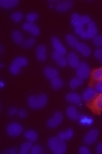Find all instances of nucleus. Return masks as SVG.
Returning a JSON list of instances; mask_svg holds the SVG:
<instances>
[{"label": "nucleus", "instance_id": "obj_1", "mask_svg": "<svg viewBox=\"0 0 102 154\" xmlns=\"http://www.w3.org/2000/svg\"><path fill=\"white\" fill-rule=\"evenodd\" d=\"M47 145L50 151L53 152L54 154H64L67 151V146L65 143V140L61 139L59 136L57 137H55V136L50 137Z\"/></svg>", "mask_w": 102, "mask_h": 154}, {"label": "nucleus", "instance_id": "obj_2", "mask_svg": "<svg viewBox=\"0 0 102 154\" xmlns=\"http://www.w3.org/2000/svg\"><path fill=\"white\" fill-rule=\"evenodd\" d=\"M48 102V97L45 94L39 95H31L28 98V105L32 109H42L46 106Z\"/></svg>", "mask_w": 102, "mask_h": 154}, {"label": "nucleus", "instance_id": "obj_3", "mask_svg": "<svg viewBox=\"0 0 102 154\" xmlns=\"http://www.w3.org/2000/svg\"><path fill=\"white\" fill-rule=\"evenodd\" d=\"M28 63H29V62H28V60L26 59V57H16V59L13 60V62H12L11 65H10V67H9L10 72L14 75H17L19 72H20L21 68L26 67V66L28 65Z\"/></svg>", "mask_w": 102, "mask_h": 154}, {"label": "nucleus", "instance_id": "obj_4", "mask_svg": "<svg viewBox=\"0 0 102 154\" xmlns=\"http://www.w3.org/2000/svg\"><path fill=\"white\" fill-rule=\"evenodd\" d=\"M76 75L77 78L81 80H86L91 75V67L86 62H80L79 66L76 68Z\"/></svg>", "mask_w": 102, "mask_h": 154}, {"label": "nucleus", "instance_id": "obj_5", "mask_svg": "<svg viewBox=\"0 0 102 154\" xmlns=\"http://www.w3.org/2000/svg\"><path fill=\"white\" fill-rule=\"evenodd\" d=\"M97 34H98V28H97V26H96V23L91 20V23L86 26V28L84 30L81 37L84 39H93Z\"/></svg>", "mask_w": 102, "mask_h": 154}, {"label": "nucleus", "instance_id": "obj_6", "mask_svg": "<svg viewBox=\"0 0 102 154\" xmlns=\"http://www.w3.org/2000/svg\"><path fill=\"white\" fill-rule=\"evenodd\" d=\"M64 116L61 112H55L53 114L52 117H50L47 120V125L50 129H54V128H57L62 122H63Z\"/></svg>", "mask_w": 102, "mask_h": 154}, {"label": "nucleus", "instance_id": "obj_7", "mask_svg": "<svg viewBox=\"0 0 102 154\" xmlns=\"http://www.w3.org/2000/svg\"><path fill=\"white\" fill-rule=\"evenodd\" d=\"M23 133V125L18 122H11L7 127V134L10 137H17Z\"/></svg>", "mask_w": 102, "mask_h": 154}, {"label": "nucleus", "instance_id": "obj_8", "mask_svg": "<svg viewBox=\"0 0 102 154\" xmlns=\"http://www.w3.org/2000/svg\"><path fill=\"white\" fill-rule=\"evenodd\" d=\"M98 136H99V131L96 130V129H91V130H89L86 134H85L83 140H84V143H85V145L86 146L93 145L94 143H96Z\"/></svg>", "mask_w": 102, "mask_h": 154}, {"label": "nucleus", "instance_id": "obj_9", "mask_svg": "<svg viewBox=\"0 0 102 154\" xmlns=\"http://www.w3.org/2000/svg\"><path fill=\"white\" fill-rule=\"evenodd\" d=\"M97 97V91L94 87H87L85 91H83V95H82V100L85 101L86 103L94 101L95 98Z\"/></svg>", "mask_w": 102, "mask_h": 154}, {"label": "nucleus", "instance_id": "obj_10", "mask_svg": "<svg viewBox=\"0 0 102 154\" xmlns=\"http://www.w3.org/2000/svg\"><path fill=\"white\" fill-rule=\"evenodd\" d=\"M23 29L25 30L26 32H28V33H30L31 35H33L34 37L35 36H39V33H41V31H39V28L37 27L36 25L34 23H25L23 25Z\"/></svg>", "mask_w": 102, "mask_h": 154}, {"label": "nucleus", "instance_id": "obj_11", "mask_svg": "<svg viewBox=\"0 0 102 154\" xmlns=\"http://www.w3.org/2000/svg\"><path fill=\"white\" fill-rule=\"evenodd\" d=\"M73 2L71 0H63V1H60L55 5V10L60 13H64V12H67L73 8Z\"/></svg>", "mask_w": 102, "mask_h": 154}, {"label": "nucleus", "instance_id": "obj_12", "mask_svg": "<svg viewBox=\"0 0 102 154\" xmlns=\"http://www.w3.org/2000/svg\"><path fill=\"white\" fill-rule=\"evenodd\" d=\"M51 45H52L54 51H57V52H60V53H62V54H66V53H67L66 47L62 44V42L60 41L57 37H52V38H51Z\"/></svg>", "mask_w": 102, "mask_h": 154}, {"label": "nucleus", "instance_id": "obj_13", "mask_svg": "<svg viewBox=\"0 0 102 154\" xmlns=\"http://www.w3.org/2000/svg\"><path fill=\"white\" fill-rule=\"evenodd\" d=\"M51 57H52V60L60 66V67H65L68 64L65 54H62V53L57 52V51H53L52 54H51Z\"/></svg>", "mask_w": 102, "mask_h": 154}, {"label": "nucleus", "instance_id": "obj_14", "mask_svg": "<svg viewBox=\"0 0 102 154\" xmlns=\"http://www.w3.org/2000/svg\"><path fill=\"white\" fill-rule=\"evenodd\" d=\"M44 75H45V77L47 78L48 80H53L55 79V78H59L60 75V72L57 69H55L54 67H51V66H46L45 68H44Z\"/></svg>", "mask_w": 102, "mask_h": 154}, {"label": "nucleus", "instance_id": "obj_15", "mask_svg": "<svg viewBox=\"0 0 102 154\" xmlns=\"http://www.w3.org/2000/svg\"><path fill=\"white\" fill-rule=\"evenodd\" d=\"M66 115H67V117L69 118L70 120L77 121V120H79L81 114H80V112L77 109V107L71 105V106H68L67 109H66Z\"/></svg>", "mask_w": 102, "mask_h": 154}, {"label": "nucleus", "instance_id": "obj_16", "mask_svg": "<svg viewBox=\"0 0 102 154\" xmlns=\"http://www.w3.org/2000/svg\"><path fill=\"white\" fill-rule=\"evenodd\" d=\"M66 59H67L68 65L70 66V67L77 68L78 66H79L80 60H79V57H78L77 53H76V52H68L67 53V57H66Z\"/></svg>", "mask_w": 102, "mask_h": 154}, {"label": "nucleus", "instance_id": "obj_17", "mask_svg": "<svg viewBox=\"0 0 102 154\" xmlns=\"http://www.w3.org/2000/svg\"><path fill=\"white\" fill-rule=\"evenodd\" d=\"M35 55H36L37 61L44 62L47 59V49H46L45 45H39L36 47V51H35Z\"/></svg>", "mask_w": 102, "mask_h": 154}, {"label": "nucleus", "instance_id": "obj_18", "mask_svg": "<svg viewBox=\"0 0 102 154\" xmlns=\"http://www.w3.org/2000/svg\"><path fill=\"white\" fill-rule=\"evenodd\" d=\"M66 100H67L69 103H73V104H81L82 102V96H80L77 93H68L66 95Z\"/></svg>", "mask_w": 102, "mask_h": 154}, {"label": "nucleus", "instance_id": "obj_19", "mask_svg": "<svg viewBox=\"0 0 102 154\" xmlns=\"http://www.w3.org/2000/svg\"><path fill=\"white\" fill-rule=\"evenodd\" d=\"M76 49H77L82 55H84V57H89L91 53V47H89L88 45H86V44H84V43H79L77 47H76Z\"/></svg>", "mask_w": 102, "mask_h": 154}, {"label": "nucleus", "instance_id": "obj_20", "mask_svg": "<svg viewBox=\"0 0 102 154\" xmlns=\"http://www.w3.org/2000/svg\"><path fill=\"white\" fill-rule=\"evenodd\" d=\"M78 121H79L80 125H83V127H91L95 120H94V118L89 115H81Z\"/></svg>", "mask_w": 102, "mask_h": 154}, {"label": "nucleus", "instance_id": "obj_21", "mask_svg": "<svg viewBox=\"0 0 102 154\" xmlns=\"http://www.w3.org/2000/svg\"><path fill=\"white\" fill-rule=\"evenodd\" d=\"M19 3L18 0H0V7L3 9H13Z\"/></svg>", "mask_w": 102, "mask_h": 154}, {"label": "nucleus", "instance_id": "obj_22", "mask_svg": "<svg viewBox=\"0 0 102 154\" xmlns=\"http://www.w3.org/2000/svg\"><path fill=\"white\" fill-rule=\"evenodd\" d=\"M73 135H75V131H73V129H67V130H65V131L60 132L57 136H59L61 139L66 141V140H70L73 137Z\"/></svg>", "mask_w": 102, "mask_h": 154}, {"label": "nucleus", "instance_id": "obj_23", "mask_svg": "<svg viewBox=\"0 0 102 154\" xmlns=\"http://www.w3.org/2000/svg\"><path fill=\"white\" fill-rule=\"evenodd\" d=\"M23 136H25V138L27 140L31 141V143H34V141H36L39 139V134L34 130H27L25 132V134H23Z\"/></svg>", "mask_w": 102, "mask_h": 154}, {"label": "nucleus", "instance_id": "obj_24", "mask_svg": "<svg viewBox=\"0 0 102 154\" xmlns=\"http://www.w3.org/2000/svg\"><path fill=\"white\" fill-rule=\"evenodd\" d=\"M12 39H13V42L16 45H23V41H25L21 32L18 31V30H14L12 32Z\"/></svg>", "mask_w": 102, "mask_h": 154}, {"label": "nucleus", "instance_id": "obj_25", "mask_svg": "<svg viewBox=\"0 0 102 154\" xmlns=\"http://www.w3.org/2000/svg\"><path fill=\"white\" fill-rule=\"evenodd\" d=\"M64 86V81L61 78H55V79L51 80V87L54 91H59V89L63 88Z\"/></svg>", "mask_w": 102, "mask_h": 154}, {"label": "nucleus", "instance_id": "obj_26", "mask_svg": "<svg viewBox=\"0 0 102 154\" xmlns=\"http://www.w3.org/2000/svg\"><path fill=\"white\" fill-rule=\"evenodd\" d=\"M66 42H67L68 46L69 47H73V48H76L78 46V44H79V42H78L77 37L73 36V35H71V34H67L65 37Z\"/></svg>", "mask_w": 102, "mask_h": 154}, {"label": "nucleus", "instance_id": "obj_27", "mask_svg": "<svg viewBox=\"0 0 102 154\" xmlns=\"http://www.w3.org/2000/svg\"><path fill=\"white\" fill-rule=\"evenodd\" d=\"M94 109L97 112L102 111V94L97 95V97L94 100Z\"/></svg>", "mask_w": 102, "mask_h": 154}, {"label": "nucleus", "instance_id": "obj_28", "mask_svg": "<svg viewBox=\"0 0 102 154\" xmlns=\"http://www.w3.org/2000/svg\"><path fill=\"white\" fill-rule=\"evenodd\" d=\"M82 85H83V80L79 79V78H73V79L69 81V86L73 89L78 88V87L82 86Z\"/></svg>", "mask_w": 102, "mask_h": 154}, {"label": "nucleus", "instance_id": "obj_29", "mask_svg": "<svg viewBox=\"0 0 102 154\" xmlns=\"http://www.w3.org/2000/svg\"><path fill=\"white\" fill-rule=\"evenodd\" d=\"M32 143L31 141H26V143H23V145H21L20 147V150H19V153L20 154H27L29 153L30 151H31V148H32Z\"/></svg>", "mask_w": 102, "mask_h": 154}, {"label": "nucleus", "instance_id": "obj_30", "mask_svg": "<svg viewBox=\"0 0 102 154\" xmlns=\"http://www.w3.org/2000/svg\"><path fill=\"white\" fill-rule=\"evenodd\" d=\"M26 19H27L28 23H35L39 19V14L35 13V12H30L26 16Z\"/></svg>", "mask_w": 102, "mask_h": 154}, {"label": "nucleus", "instance_id": "obj_31", "mask_svg": "<svg viewBox=\"0 0 102 154\" xmlns=\"http://www.w3.org/2000/svg\"><path fill=\"white\" fill-rule=\"evenodd\" d=\"M35 45V38H33V37H31V38H27L23 41V47L25 48V49H30V48H32L33 46Z\"/></svg>", "mask_w": 102, "mask_h": 154}, {"label": "nucleus", "instance_id": "obj_32", "mask_svg": "<svg viewBox=\"0 0 102 154\" xmlns=\"http://www.w3.org/2000/svg\"><path fill=\"white\" fill-rule=\"evenodd\" d=\"M30 153L31 154H43V153H45V150L43 149V147H42L41 145H34V146H32Z\"/></svg>", "mask_w": 102, "mask_h": 154}, {"label": "nucleus", "instance_id": "obj_33", "mask_svg": "<svg viewBox=\"0 0 102 154\" xmlns=\"http://www.w3.org/2000/svg\"><path fill=\"white\" fill-rule=\"evenodd\" d=\"M91 77H93V79L96 80V81H101L102 80V67L95 69L94 72L91 73Z\"/></svg>", "mask_w": 102, "mask_h": 154}, {"label": "nucleus", "instance_id": "obj_34", "mask_svg": "<svg viewBox=\"0 0 102 154\" xmlns=\"http://www.w3.org/2000/svg\"><path fill=\"white\" fill-rule=\"evenodd\" d=\"M23 18V14L21 12H14L11 15V19L14 21V23H19L21 21Z\"/></svg>", "mask_w": 102, "mask_h": 154}, {"label": "nucleus", "instance_id": "obj_35", "mask_svg": "<svg viewBox=\"0 0 102 154\" xmlns=\"http://www.w3.org/2000/svg\"><path fill=\"white\" fill-rule=\"evenodd\" d=\"M93 43H94V45L97 46L98 48H102V35L101 34H97V35L94 37Z\"/></svg>", "mask_w": 102, "mask_h": 154}, {"label": "nucleus", "instance_id": "obj_36", "mask_svg": "<svg viewBox=\"0 0 102 154\" xmlns=\"http://www.w3.org/2000/svg\"><path fill=\"white\" fill-rule=\"evenodd\" d=\"M94 57L97 60L98 62L102 63V48H97V49L94 51Z\"/></svg>", "mask_w": 102, "mask_h": 154}, {"label": "nucleus", "instance_id": "obj_37", "mask_svg": "<svg viewBox=\"0 0 102 154\" xmlns=\"http://www.w3.org/2000/svg\"><path fill=\"white\" fill-rule=\"evenodd\" d=\"M18 150H17V148H10V149H5L2 151L3 154H17L18 153Z\"/></svg>", "mask_w": 102, "mask_h": 154}, {"label": "nucleus", "instance_id": "obj_38", "mask_svg": "<svg viewBox=\"0 0 102 154\" xmlns=\"http://www.w3.org/2000/svg\"><path fill=\"white\" fill-rule=\"evenodd\" d=\"M94 88L96 89L97 94H102V80L101 81H97L95 84V87Z\"/></svg>", "mask_w": 102, "mask_h": 154}, {"label": "nucleus", "instance_id": "obj_39", "mask_svg": "<svg viewBox=\"0 0 102 154\" xmlns=\"http://www.w3.org/2000/svg\"><path fill=\"white\" fill-rule=\"evenodd\" d=\"M18 112H19V109H17L16 107H10L9 111H8V115H9V116L18 115Z\"/></svg>", "mask_w": 102, "mask_h": 154}, {"label": "nucleus", "instance_id": "obj_40", "mask_svg": "<svg viewBox=\"0 0 102 154\" xmlns=\"http://www.w3.org/2000/svg\"><path fill=\"white\" fill-rule=\"evenodd\" d=\"M79 153L80 154H89L91 153V150L86 147V146H82L79 149Z\"/></svg>", "mask_w": 102, "mask_h": 154}, {"label": "nucleus", "instance_id": "obj_41", "mask_svg": "<svg viewBox=\"0 0 102 154\" xmlns=\"http://www.w3.org/2000/svg\"><path fill=\"white\" fill-rule=\"evenodd\" d=\"M27 115H28V113H27V111H26V109H19L18 116H19L20 118H26V117H27Z\"/></svg>", "mask_w": 102, "mask_h": 154}, {"label": "nucleus", "instance_id": "obj_42", "mask_svg": "<svg viewBox=\"0 0 102 154\" xmlns=\"http://www.w3.org/2000/svg\"><path fill=\"white\" fill-rule=\"evenodd\" d=\"M96 152H97L98 154H102V141L96 146Z\"/></svg>", "mask_w": 102, "mask_h": 154}, {"label": "nucleus", "instance_id": "obj_43", "mask_svg": "<svg viewBox=\"0 0 102 154\" xmlns=\"http://www.w3.org/2000/svg\"><path fill=\"white\" fill-rule=\"evenodd\" d=\"M5 87V81H0V88Z\"/></svg>", "mask_w": 102, "mask_h": 154}]
</instances>
